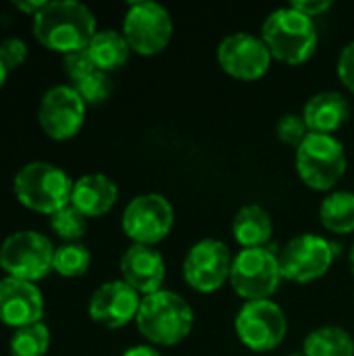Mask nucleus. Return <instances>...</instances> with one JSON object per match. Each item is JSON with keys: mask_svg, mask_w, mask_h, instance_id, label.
<instances>
[{"mask_svg": "<svg viewBox=\"0 0 354 356\" xmlns=\"http://www.w3.org/2000/svg\"><path fill=\"white\" fill-rule=\"evenodd\" d=\"M121 356H163L154 346H150V344H138V346H131V348H127L125 353Z\"/></svg>", "mask_w": 354, "mask_h": 356, "instance_id": "obj_34", "label": "nucleus"}, {"mask_svg": "<svg viewBox=\"0 0 354 356\" xmlns=\"http://www.w3.org/2000/svg\"><path fill=\"white\" fill-rule=\"evenodd\" d=\"M261 38L271 58L290 67L311 60L319 44L315 19L303 15L292 4L267 15L261 25Z\"/></svg>", "mask_w": 354, "mask_h": 356, "instance_id": "obj_3", "label": "nucleus"}, {"mask_svg": "<svg viewBox=\"0 0 354 356\" xmlns=\"http://www.w3.org/2000/svg\"><path fill=\"white\" fill-rule=\"evenodd\" d=\"M232 236L242 250L267 248L273 236V219L261 204H244L238 209L232 221Z\"/></svg>", "mask_w": 354, "mask_h": 356, "instance_id": "obj_20", "label": "nucleus"}, {"mask_svg": "<svg viewBox=\"0 0 354 356\" xmlns=\"http://www.w3.org/2000/svg\"><path fill=\"white\" fill-rule=\"evenodd\" d=\"M336 69H338V77H340L342 86L354 96V40L340 50Z\"/></svg>", "mask_w": 354, "mask_h": 356, "instance_id": "obj_31", "label": "nucleus"}, {"mask_svg": "<svg viewBox=\"0 0 354 356\" xmlns=\"http://www.w3.org/2000/svg\"><path fill=\"white\" fill-rule=\"evenodd\" d=\"M219 67L234 79L257 81L271 69V54L261 35L250 31L227 33L217 46Z\"/></svg>", "mask_w": 354, "mask_h": 356, "instance_id": "obj_14", "label": "nucleus"}, {"mask_svg": "<svg viewBox=\"0 0 354 356\" xmlns=\"http://www.w3.org/2000/svg\"><path fill=\"white\" fill-rule=\"evenodd\" d=\"M346 150L336 136L309 134L294 152L300 181L315 192H330L346 173Z\"/></svg>", "mask_w": 354, "mask_h": 356, "instance_id": "obj_5", "label": "nucleus"}, {"mask_svg": "<svg viewBox=\"0 0 354 356\" xmlns=\"http://www.w3.org/2000/svg\"><path fill=\"white\" fill-rule=\"evenodd\" d=\"M238 340L252 353L265 355L282 346L288 334V317L273 300L244 302L234 321Z\"/></svg>", "mask_w": 354, "mask_h": 356, "instance_id": "obj_9", "label": "nucleus"}, {"mask_svg": "<svg viewBox=\"0 0 354 356\" xmlns=\"http://www.w3.org/2000/svg\"><path fill=\"white\" fill-rule=\"evenodd\" d=\"M136 327L140 336L154 348L177 346L192 334L194 309L182 294L159 290L142 298Z\"/></svg>", "mask_w": 354, "mask_h": 356, "instance_id": "obj_2", "label": "nucleus"}, {"mask_svg": "<svg viewBox=\"0 0 354 356\" xmlns=\"http://www.w3.org/2000/svg\"><path fill=\"white\" fill-rule=\"evenodd\" d=\"M54 250L52 242L40 232L25 229L10 234L0 244V269L6 277L35 284L52 273Z\"/></svg>", "mask_w": 354, "mask_h": 356, "instance_id": "obj_6", "label": "nucleus"}, {"mask_svg": "<svg viewBox=\"0 0 354 356\" xmlns=\"http://www.w3.org/2000/svg\"><path fill=\"white\" fill-rule=\"evenodd\" d=\"M334 259L336 244L317 234H300L277 252L282 277L298 286L323 277Z\"/></svg>", "mask_w": 354, "mask_h": 356, "instance_id": "obj_11", "label": "nucleus"}, {"mask_svg": "<svg viewBox=\"0 0 354 356\" xmlns=\"http://www.w3.org/2000/svg\"><path fill=\"white\" fill-rule=\"evenodd\" d=\"M92 265V254L81 242H69L54 250L52 271L63 277H81Z\"/></svg>", "mask_w": 354, "mask_h": 356, "instance_id": "obj_25", "label": "nucleus"}, {"mask_svg": "<svg viewBox=\"0 0 354 356\" xmlns=\"http://www.w3.org/2000/svg\"><path fill=\"white\" fill-rule=\"evenodd\" d=\"M121 280L142 298L163 290L167 267L163 254L154 246L131 244L119 261Z\"/></svg>", "mask_w": 354, "mask_h": 356, "instance_id": "obj_17", "label": "nucleus"}, {"mask_svg": "<svg viewBox=\"0 0 354 356\" xmlns=\"http://www.w3.org/2000/svg\"><path fill=\"white\" fill-rule=\"evenodd\" d=\"M44 317V296L31 282L2 277L0 280V323L8 327H25L40 323Z\"/></svg>", "mask_w": 354, "mask_h": 356, "instance_id": "obj_16", "label": "nucleus"}, {"mask_svg": "<svg viewBox=\"0 0 354 356\" xmlns=\"http://www.w3.org/2000/svg\"><path fill=\"white\" fill-rule=\"evenodd\" d=\"M348 265H351V273L354 275V244L351 246V250H348Z\"/></svg>", "mask_w": 354, "mask_h": 356, "instance_id": "obj_36", "label": "nucleus"}, {"mask_svg": "<svg viewBox=\"0 0 354 356\" xmlns=\"http://www.w3.org/2000/svg\"><path fill=\"white\" fill-rule=\"evenodd\" d=\"M292 6L296 10H300L303 15H307L311 19H317V17L325 15L328 10H332L334 2L332 0H294Z\"/></svg>", "mask_w": 354, "mask_h": 356, "instance_id": "obj_32", "label": "nucleus"}, {"mask_svg": "<svg viewBox=\"0 0 354 356\" xmlns=\"http://www.w3.org/2000/svg\"><path fill=\"white\" fill-rule=\"evenodd\" d=\"M73 88L86 104H102L113 94V79L108 77V73L94 71L92 75L73 83Z\"/></svg>", "mask_w": 354, "mask_h": 356, "instance_id": "obj_27", "label": "nucleus"}, {"mask_svg": "<svg viewBox=\"0 0 354 356\" xmlns=\"http://www.w3.org/2000/svg\"><path fill=\"white\" fill-rule=\"evenodd\" d=\"M140 302L142 296L136 290H131L123 280H111L98 286L90 296L88 315L94 323L102 327L119 330L136 321Z\"/></svg>", "mask_w": 354, "mask_h": 356, "instance_id": "obj_15", "label": "nucleus"}, {"mask_svg": "<svg viewBox=\"0 0 354 356\" xmlns=\"http://www.w3.org/2000/svg\"><path fill=\"white\" fill-rule=\"evenodd\" d=\"M319 221L330 234H354V192H332L321 200Z\"/></svg>", "mask_w": 354, "mask_h": 356, "instance_id": "obj_23", "label": "nucleus"}, {"mask_svg": "<svg viewBox=\"0 0 354 356\" xmlns=\"http://www.w3.org/2000/svg\"><path fill=\"white\" fill-rule=\"evenodd\" d=\"M50 227L61 240H65V244L79 242L88 232V217H83L73 204H67L65 209L50 215Z\"/></svg>", "mask_w": 354, "mask_h": 356, "instance_id": "obj_26", "label": "nucleus"}, {"mask_svg": "<svg viewBox=\"0 0 354 356\" xmlns=\"http://www.w3.org/2000/svg\"><path fill=\"white\" fill-rule=\"evenodd\" d=\"M50 348V330L44 321L15 330L8 342L10 356H44Z\"/></svg>", "mask_w": 354, "mask_h": 356, "instance_id": "obj_24", "label": "nucleus"}, {"mask_svg": "<svg viewBox=\"0 0 354 356\" xmlns=\"http://www.w3.org/2000/svg\"><path fill=\"white\" fill-rule=\"evenodd\" d=\"M303 117L311 134L334 136L351 119V102L342 92H317L307 100Z\"/></svg>", "mask_w": 354, "mask_h": 356, "instance_id": "obj_18", "label": "nucleus"}, {"mask_svg": "<svg viewBox=\"0 0 354 356\" xmlns=\"http://www.w3.org/2000/svg\"><path fill=\"white\" fill-rule=\"evenodd\" d=\"M96 31L94 13L77 0H48L33 17L35 40L63 56L88 48Z\"/></svg>", "mask_w": 354, "mask_h": 356, "instance_id": "obj_1", "label": "nucleus"}, {"mask_svg": "<svg viewBox=\"0 0 354 356\" xmlns=\"http://www.w3.org/2000/svg\"><path fill=\"white\" fill-rule=\"evenodd\" d=\"M309 127L305 123V117L303 113H286L280 117L277 125H275V136L282 144L286 146H292L294 150L305 142V138L309 136Z\"/></svg>", "mask_w": 354, "mask_h": 356, "instance_id": "obj_28", "label": "nucleus"}, {"mask_svg": "<svg viewBox=\"0 0 354 356\" xmlns=\"http://www.w3.org/2000/svg\"><path fill=\"white\" fill-rule=\"evenodd\" d=\"M173 223V204L156 192L131 198L121 215L123 234L131 240V244L140 246H156L159 242H163L171 234Z\"/></svg>", "mask_w": 354, "mask_h": 356, "instance_id": "obj_10", "label": "nucleus"}, {"mask_svg": "<svg viewBox=\"0 0 354 356\" xmlns=\"http://www.w3.org/2000/svg\"><path fill=\"white\" fill-rule=\"evenodd\" d=\"M307 356H354V338L338 325H323L307 334L303 342Z\"/></svg>", "mask_w": 354, "mask_h": 356, "instance_id": "obj_22", "label": "nucleus"}, {"mask_svg": "<svg viewBox=\"0 0 354 356\" xmlns=\"http://www.w3.org/2000/svg\"><path fill=\"white\" fill-rule=\"evenodd\" d=\"M13 192L25 209L50 217L71 204L73 179L52 163L31 161L17 171Z\"/></svg>", "mask_w": 354, "mask_h": 356, "instance_id": "obj_4", "label": "nucleus"}, {"mask_svg": "<svg viewBox=\"0 0 354 356\" xmlns=\"http://www.w3.org/2000/svg\"><path fill=\"white\" fill-rule=\"evenodd\" d=\"M232 265L234 254L230 246L221 240L204 238L188 250L182 271L192 290L200 294H213L230 282Z\"/></svg>", "mask_w": 354, "mask_h": 356, "instance_id": "obj_12", "label": "nucleus"}, {"mask_svg": "<svg viewBox=\"0 0 354 356\" xmlns=\"http://www.w3.org/2000/svg\"><path fill=\"white\" fill-rule=\"evenodd\" d=\"M88 54L92 56L94 65L102 73H111L121 69L129 56L131 48L125 40V35L117 29H100L88 44Z\"/></svg>", "mask_w": 354, "mask_h": 356, "instance_id": "obj_21", "label": "nucleus"}, {"mask_svg": "<svg viewBox=\"0 0 354 356\" xmlns=\"http://www.w3.org/2000/svg\"><path fill=\"white\" fill-rule=\"evenodd\" d=\"M63 67H65L67 77H69L73 83H77V81H81L83 77L92 75L94 71H98L96 65H94V60H92V56L88 54L86 48H83V50H77V52H71V54H65V56H63Z\"/></svg>", "mask_w": 354, "mask_h": 356, "instance_id": "obj_29", "label": "nucleus"}, {"mask_svg": "<svg viewBox=\"0 0 354 356\" xmlns=\"http://www.w3.org/2000/svg\"><path fill=\"white\" fill-rule=\"evenodd\" d=\"M88 104L73 86H52L38 104V123L54 142H67L79 134L86 121Z\"/></svg>", "mask_w": 354, "mask_h": 356, "instance_id": "obj_13", "label": "nucleus"}, {"mask_svg": "<svg viewBox=\"0 0 354 356\" xmlns=\"http://www.w3.org/2000/svg\"><path fill=\"white\" fill-rule=\"evenodd\" d=\"M46 2H48V0H35V2H29V0H27V2H23V0H17V2H15V6H17L21 13H27V15L35 17V15H38V13H40V10L46 6Z\"/></svg>", "mask_w": 354, "mask_h": 356, "instance_id": "obj_33", "label": "nucleus"}, {"mask_svg": "<svg viewBox=\"0 0 354 356\" xmlns=\"http://www.w3.org/2000/svg\"><path fill=\"white\" fill-rule=\"evenodd\" d=\"M6 75H8V71H6V67L2 65V60H0V88H2L4 81H6Z\"/></svg>", "mask_w": 354, "mask_h": 356, "instance_id": "obj_35", "label": "nucleus"}, {"mask_svg": "<svg viewBox=\"0 0 354 356\" xmlns=\"http://www.w3.org/2000/svg\"><path fill=\"white\" fill-rule=\"evenodd\" d=\"M121 33L125 35L131 52L140 56L161 54L173 38V17L171 13L152 0L129 2Z\"/></svg>", "mask_w": 354, "mask_h": 356, "instance_id": "obj_7", "label": "nucleus"}, {"mask_svg": "<svg viewBox=\"0 0 354 356\" xmlns=\"http://www.w3.org/2000/svg\"><path fill=\"white\" fill-rule=\"evenodd\" d=\"M27 58V44L21 38H4L0 42V60L6 71L19 69Z\"/></svg>", "mask_w": 354, "mask_h": 356, "instance_id": "obj_30", "label": "nucleus"}, {"mask_svg": "<svg viewBox=\"0 0 354 356\" xmlns=\"http://www.w3.org/2000/svg\"><path fill=\"white\" fill-rule=\"evenodd\" d=\"M277 252L269 248H246L234 257L230 286L244 300H271L282 284Z\"/></svg>", "mask_w": 354, "mask_h": 356, "instance_id": "obj_8", "label": "nucleus"}, {"mask_svg": "<svg viewBox=\"0 0 354 356\" xmlns=\"http://www.w3.org/2000/svg\"><path fill=\"white\" fill-rule=\"evenodd\" d=\"M288 356H307L305 353H294V355H288Z\"/></svg>", "mask_w": 354, "mask_h": 356, "instance_id": "obj_37", "label": "nucleus"}, {"mask_svg": "<svg viewBox=\"0 0 354 356\" xmlns=\"http://www.w3.org/2000/svg\"><path fill=\"white\" fill-rule=\"evenodd\" d=\"M119 200L117 184L102 173H88L73 181L71 204L83 217H102L113 211Z\"/></svg>", "mask_w": 354, "mask_h": 356, "instance_id": "obj_19", "label": "nucleus"}]
</instances>
